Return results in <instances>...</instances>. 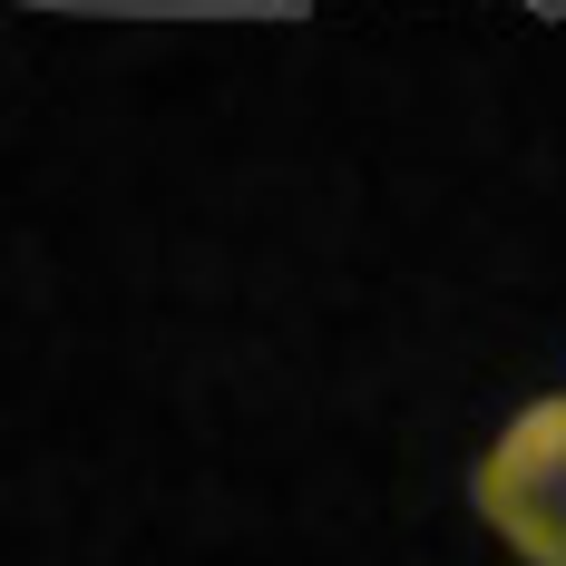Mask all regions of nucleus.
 Listing matches in <instances>:
<instances>
[{
    "label": "nucleus",
    "instance_id": "obj_1",
    "mask_svg": "<svg viewBox=\"0 0 566 566\" xmlns=\"http://www.w3.org/2000/svg\"><path fill=\"white\" fill-rule=\"evenodd\" d=\"M469 517L509 566H566V391H527L469 459Z\"/></svg>",
    "mask_w": 566,
    "mask_h": 566
}]
</instances>
